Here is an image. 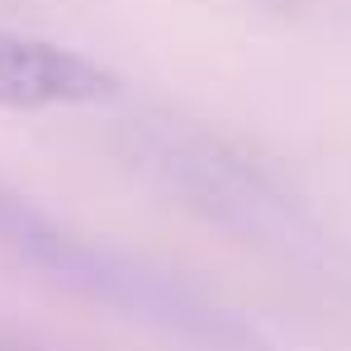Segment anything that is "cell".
I'll use <instances>...</instances> for the list:
<instances>
[{"label": "cell", "mask_w": 351, "mask_h": 351, "mask_svg": "<svg viewBox=\"0 0 351 351\" xmlns=\"http://www.w3.org/2000/svg\"><path fill=\"white\" fill-rule=\"evenodd\" d=\"M119 95V76L95 58L29 34H0V105L5 110H53L100 105Z\"/></svg>", "instance_id": "obj_1"}]
</instances>
